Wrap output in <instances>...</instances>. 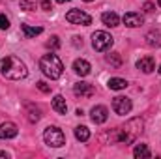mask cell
<instances>
[{
	"label": "cell",
	"instance_id": "obj_1",
	"mask_svg": "<svg viewBox=\"0 0 161 159\" xmlns=\"http://www.w3.org/2000/svg\"><path fill=\"white\" fill-rule=\"evenodd\" d=\"M0 73L9 80H21L28 75V69L17 56H6L0 60Z\"/></svg>",
	"mask_w": 161,
	"mask_h": 159
},
{
	"label": "cell",
	"instance_id": "obj_2",
	"mask_svg": "<svg viewBox=\"0 0 161 159\" xmlns=\"http://www.w3.org/2000/svg\"><path fill=\"white\" fill-rule=\"evenodd\" d=\"M40 69L43 71L45 77H49V79H58V77H62V73H64V64H62V60H60L56 54L49 52V54H43V56H41Z\"/></svg>",
	"mask_w": 161,
	"mask_h": 159
},
{
	"label": "cell",
	"instance_id": "obj_3",
	"mask_svg": "<svg viewBox=\"0 0 161 159\" xmlns=\"http://www.w3.org/2000/svg\"><path fill=\"white\" fill-rule=\"evenodd\" d=\"M141 131H142V120L141 118H133L129 120L124 127L120 129H116V140L118 142H125V144H129V142H133L139 135H141Z\"/></svg>",
	"mask_w": 161,
	"mask_h": 159
},
{
	"label": "cell",
	"instance_id": "obj_4",
	"mask_svg": "<svg viewBox=\"0 0 161 159\" xmlns=\"http://www.w3.org/2000/svg\"><path fill=\"white\" fill-rule=\"evenodd\" d=\"M43 139H45V142H47L51 148H60V146L66 144V135H64V131H62L60 127H56V125L47 127L45 133H43Z\"/></svg>",
	"mask_w": 161,
	"mask_h": 159
},
{
	"label": "cell",
	"instance_id": "obj_5",
	"mask_svg": "<svg viewBox=\"0 0 161 159\" xmlns=\"http://www.w3.org/2000/svg\"><path fill=\"white\" fill-rule=\"evenodd\" d=\"M113 36L109 34V32H103V30H97V32H94V36H92V47L97 51V52H103V51H109L111 47H113Z\"/></svg>",
	"mask_w": 161,
	"mask_h": 159
},
{
	"label": "cell",
	"instance_id": "obj_6",
	"mask_svg": "<svg viewBox=\"0 0 161 159\" xmlns=\"http://www.w3.org/2000/svg\"><path fill=\"white\" fill-rule=\"evenodd\" d=\"M66 21L71 23V25H82V26H88V25L92 23V17H90L88 13L80 11V9H71V11L66 13Z\"/></svg>",
	"mask_w": 161,
	"mask_h": 159
},
{
	"label": "cell",
	"instance_id": "obj_7",
	"mask_svg": "<svg viewBox=\"0 0 161 159\" xmlns=\"http://www.w3.org/2000/svg\"><path fill=\"white\" fill-rule=\"evenodd\" d=\"M131 107H133V105H131V99H127V97H124V96H116V97L113 99V109H114V112L120 114V116L129 114Z\"/></svg>",
	"mask_w": 161,
	"mask_h": 159
},
{
	"label": "cell",
	"instance_id": "obj_8",
	"mask_svg": "<svg viewBox=\"0 0 161 159\" xmlns=\"http://www.w3.org/2000/svg\"><path fill=\"white\" fill-rule=\"evenodd\" d=\"M73 94H75L77 97H92V96L96 94V88H94V84H90V82H77V84L73 86Z\"/></svg>",
	"mask_w": 161,
	"mask_h": 159
},
{
	"label": "cell",
	"instance_id": "obj_9",
	"mask_svg": "<svg viewBox=\"0 0 161 159\" xmlns=\"http://www.w3.org/2000/svg\"><path fill=\"white\" fill-rule=\"evenodd\" d=\"M90 118L94 123H105L107 118H109V111H107V107H103V105H96L92 111H90Z\"/></svg>",
	"mask_w": 161,
	"mask_h": 159
},
{
	"label": "cell",
	"instance_id": "obj_10",
	"mask_svg": "<svg viewBox=\"0 0 161 159\" xmlns=\"http://www.w3.org/2000/svg\"><path fill=\"white\" fill-rule=\"evenodd\" d=\"M142 23H144V19H142V15H141V13L127 11V13L124 15V25H125V26H129V28H137V26H141Z\"/></svg>",
	"mask_w": 161,
	"mask_h": 159
},
{
	"label": "cell",
	"instance_id": "obj_11",
	"mask_svg": "<svg viewBox=\"0 0 161 159\" xmlns=\"http://www.w3.org/2000/svg\"><path fill=\"white\" fill-rule=\"evenodd\" d=\"M17 133H19V129L13 122L0 123V139H13V137H17Z\"/></svg>",
	"mask_w": 161,
	"mask_h": 159
},
{
	"label": "cell",
	"instance_id": "obj_12",
	"mask_svg": "<svg viewBox=\"0 0 161 159\" xmlns=\"http://www.w3.org/2000/svg\"><path fill=\"white\" fill-rule=\"evenodd\" d=\"M137 69H141L142 73H152L156 69V60L152 56H144L137 62Z\"/></svg>",
	"mask_w": 161,
	"mask_h": 159
},
{
	"label": "cell",
	"instance_id": "obj_13",
	"mask_svg": "<svg viewBox=\"0 0 161 159\" xmlns=\"http://www.w3.org/2000/svg\"><path fill=\"white\" fill-rule=\"evenodd\" d=\"M90 64L86 62V60H82V58H79V60H75L73 62V71L79 75V77H86L88 73H90Z\"/></svg>",
	"mask_w": 161,
	"mask_h": 159
},
{
	"label": "cell",
	"instance_id": "obj_14",
	"mask_svg": "<svg viewBox=\"0 0 161 159\" xmlns=\"http://www.w3.org/2000/svg\"><path fill=\"white\" fill-rule=\"evenodd\" d=\"M101 21H103V25L105 26H118V23H120V17L114 13V11H105L103 15H101Z\"/></svg>",
	"mask_w": 161,
	"mask_h": 159
},
{
	"label": "cell",
	"instance_id": "obj_15",
	"mask_svg": "<svg viewBox=\"0 0 161 159\" xmlns=\"http://www.w3.org/2000/svg\"><path fill=\"white\" fill-rule=\"evenodd\" d=\"M53 109H54L58 114H66V111H68L66 99H64L62 96H54V99H53Z\"/></svg>",
	"mask_w": 161,
	"mask_h": 159
},
{
	"label": "cell",
	"instance_id": "obj_16",
	"mask_svg": "<svg viewBox=\"0 0 161 159\" xmlns=\"http://www.w3.org/2000/svg\"><path fill=\"white\" fill-rule=\"evenodd\" d=\"M21 30H23V34H25L26 38H36V36H40L41 32H43L41 26H30V25H23Z\"/></svg>",
	"mask_w": 161,
	"mask_h": 159
},
{
	"label": "cell",
	"instance_id": "obj_17",
	"mask_svg": "<svg viewBox=\"0 0 161 159\" xmlns=\"http://www.w3.org/2000/svg\"><path fill=\"white\" fill-rule=\"evenodd\" d=\"M133 156H135L137 159H148L152 154H150V150H148L146 144H137L135 150H133Z\"/></svg>",
	"mask_w": 161,
	"mask_h": 159
},
{
	"label": "cell",
	"instance_id": "obj_18",
	"mask_svg": "<svg viewBox=\"0 0 161 159\" xmlns=\"http://www.w3.org/2000/svg\"><path fill=\"white\" fill-rule=\"evenodd\" d=\"M75 139L80 140V142H86V140L90 139V129H88L86 125H79V127H75Z\"/></svg>",
	"mask_w": 161,
	"mask_h": 159
},
{
	"label": "cell",
	"instance_id": "obj_19",
	"mask_svg": "<svg viewBox=\"0 0 161 159\" xmlns=\"http://www.w3.org/2000/svg\"><path fill=\"white\" fill-rule=\"evenodd\" d=\"M107 86H109L111 90H124V88L127 86V80L120 79V77H113V79H109Z\"/></svg>",
	"mask_w": 161,
	"mask_h": 159
},
{
	"label": "cell",
	"instance_id": "obj_20",
	"mask_svg": "<svg viewBox=\"0 0 161 159\" xmlns=\"http://www.w3.org/2000/svg\"><path fill=\"white\" fill-rule=\"evenodd\" d=\"M146 43L150 47H161V34L159 32H148L146 34Z\"/></svg>",
	"mask_w": 161,
	"mask_h": 159
},
{
	"label": "cell",
	"instance_id": "obj_21",
	"mask_svg": "<svg viewBox=\"0 0 161 159\" xmlns=\"http://www.w3.org/2000/svg\"><path fill=\"white\" fill-rule=\"evenodd\" d=\"M107 62L111 64V66H114V68H120L122 66V58L118 52H113V54H109L107 56Z\"/></svg>",
	"mask_w": 161,
	"mask_h": 159
},
{
	"label": "cell",
	"instance_id": "obj_22",
	"mask_svg": "<svg viewBox=\"0 0 161 159\" xmlns=\"http://www.w3.org/2000/svg\"><path fill=\"white\" fill-rule=\"evenodd\" d=\"M28 109H30V114H28V120L30 122H38L41 116V112H40V109H34L32 105H28Z\"/></svg>",
	"mask_w": 161,
	"mask_h": 159
},
{
	"label": "cell",
	"instance_id": "obj_23",
	"mask_svg": "<svg viewBox=\"0 0 161 159\" xmlns=\"http://www.w3.org/2000/svg\"><path fill=\"white\" fill-rule=\"evenodd\" d=\"M60 47V40H58V36H51L49 41H47V49H58Z\"/></svg>",
	"mask_w": 161,
	"mask_h": 159
},
{
	"label": "cell",
	"instance_id": "obj_24",
	"mask_svg": "<svg viewBox=\"0 0 161 159\" xmlns=\"http://www.w3.org/2000/svg\"><path fill=\"white\" fill-rule=\"evenodd\" d=\"M34 2L32 0H21V9H26V11H30V9H34Z\"/></svg>",
	"mask_w": 161,
	"mask_h": 159
},
{
	"label": "cell",
	"instance_id": "obj_25",
	"mask_svg": "<svg viewBox=\"0 0 161 159\" xmlns=\"http://www.w3.org/2000/svg\"><path fill=\"white\" fill-rule=\"evenodd\" d=\"M8 28H9V19L0 13V30H8Z\"/></svg>",
	"mask_w": 161,
	"mask_h": 159
},
{
	"label": "cell",
	"instance_id": "obj_26",
	"mask_svg": "<svg viewBox=\"0 0 161 159\" xmlns=\"http://www.w3.org/2000/svg\"><path fill=\"white\" fill-rule=\"evenodd\" d=\"M38 88H40L43 94H49V92H51V86H49L47 82H43V80H40V82H38Z\"/></svg>",
	"mask_w": 161,
	"mask_h": 159
},
{
	"label": "cell",
	"instance_id": "obj_27",
	"mask_svg": "<svg viewBox=\"0 0 161 159\" xmlns=\"http://www.w3.org/2000/svg\"><path fill=\"white\" fill-rule=\"evenodd\" d=\"M40 6H41V9H45V11H51V9H53V6H51V2H49V0H41Z\"/></svg>",
	"mask_w": 161,
	"mask_h": 159
},
{
	"label": "cell",
	"instance_id": "obj_28",
	"mask_svg": "<svg viewBox=\"0 0 161 159\" xmlns=\"http://www.w3.org/2000/svg\"><path fill=\"white\" fill-rule=\"evenodd\" d=\"M144 11H146V13H152V11H154V4H152V2H146V4H144Z\"/></svg>",
	"mask_w": 161,
	"mask_h": 159
},
{
	"label": "cell",
	"instance_id": "obj_29",
	"mask_svg": "<svg viewBox=\"0 0 161 159\" xmlns=\"http://www.w3.org/2000/svg\"><path fill=\"white\" fill-rule=\"evenodd\" d=\"M73 40H75V41H73V45H75V47H82V41H79L80 38H73Z\"/></svg>",
	"mask_w": 161,
	"mask_h": 159
},
{
	"label": "cell",
	"instance_id": "obj_30",
	"mask_svg": "<svg viewBox=\"0 0 161 159\" xmlns=\"http://www.w3.org/2000/svg\"><path fill=\"white\" fill-rule=\"evenodd\" d=\"M0 157H4V159H8V157H9V156H8V154H6V152H0Z\"/></svg>",
	"mask_w": 161,
	"mask_h": 159
},
{
	"label": "cell",
	"instance_id": "obj_31",
	"mask_svg": "<svg viewBox=\"0 0 161 159\" xmlns=\"http://www.w3.org/2000/svg\"><path fill=\"white\" fill-rule=\"evenodd\" d=\"M58 4H66V2H69V0H56Z\"/></svg>",
	"mask_w": 161,
	"mask_h": 159
},
{
	"label": "cell",
	"instance_id": "obj_32",
	"mask_svg": "<svg viewBox=\"0 0 161 159\" xmlns=\"http://www.w3.org/2000/svg\"><path fill=\"white\" fill-rule=\"evenodd\" d=\"M158 4H159V8H161V0H158Z\"/></svg>",
	"mask_w": 161,
	"mask_h": 159
},
{
	"label": "cell",
	"instance_id": "obj_33",
	"mask_svg": "<svg viewBox=\"0 0 161 159\" xmlns=\"http://www.w3.org/2000/svg\"><path fill=\"white\" fill-rule=\"evenodd\" d=\"M158 71H159V75H161V66H159V69H158Z\"/></svg>",
	"mask_w": 161,
	"mask_h": 159
},
{
	"label": "cell",
	"instance_id": "obj_34",
	"mask_svg": "<svg viewBox=\"0 0 161 159\" xmlns=\"http://www.w3.org/2000/svg\"><path fill=\"white\" fill-rule=\"evenodd\" d=\"M84 2H94V0H84Z\"/></svg>",
	"mask_w": 161,
	"mask_h": 159
}]
</instances>
